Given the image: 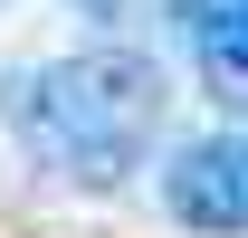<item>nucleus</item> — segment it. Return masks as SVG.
I'll list each match as a JSON object with an SVG mask.
<instances>
[{
  "instance_id": "nucleus-1",
  "label": "nucleus",
  "mask_w": 248,
  "mask_h": 238,
  "mask_svg": "<svg viewBox=\"0 0 248 238\" xmlns=\"http://www.w3.org/2000/svg\"><path fill=\"white\" fill-rule=\"evenodd\" d=\"M10 115L29 152L67 181H124L143 172L162 134V67L134 48H86V58H48L10 86Z\"/></svg>"
},
{
  "instance_id": "nucleus-2",
  "label": "nucleus",
  "mask_w": 248,
  "mask_h": 238,
  "mask_svg": "<svg viewBox=\"0 0 248 238\" xmlns=\"http://www.w3.org/2000/svg\"><path fill=\"white\" fill-rule=\"evenodd\" d=\"M162 209L182 219L191 238H239L248 229V152L229 134H201L162 162Z\"/></svg>"
}]
</instances>
